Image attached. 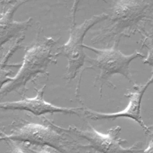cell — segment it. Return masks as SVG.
<instances>
[{
  "mask_svg": "<svg viewBox=\"0 0 153 153\" xmlns=\"http://www.w3.org/2000/svg\"><path fill=\"white\" fill-rule=\"evenodd\" d=\"M19 119L13 124L10 133L0 136V140L26 142L52 147L61 153L76 151L77 140L68 128L55 124L44 115L35 119Z\"/></svg>",
  "mask_w": 153,
  "mask_h": 153,
  "instance_id": "cell-1",
  "label": "cell"
},
{
  "mask_svg": "<svg viewBox=\"0 0 153 153\" xmlns=\"http://www.w3.org/2000/svg\"><path fill=\"white\" fill-rule=\"evenodd\" d=\"M56 44L54 39L47 38L30 47L25 52L17 73L0 90V100L13 92L23 96L27 90L26 85L29 82L41 74H47L48 67L56 62V58L60 56L59 51H53Z\"/></svg>",
  "mask_w": 153,
  "mask_h": 153,
  "instance_id": "cell-2",
  "label": "cell"
},
{
  "mask_svg": "<svg viewBox=\"0 0 153 153\" xmlns=\"http://www.w3.org/2000/svg\"><path fill=\"white\" fill-rule=\"evenodd\" d=\"M68 129L77 138H81L88 142L87 145L78 144L76 149H87L89 150L88 152L92 153H139L143 151L139 149L142 143L140 141L135 142L130 147L123 146L127 141L120 137V126L109 129L106 133L96 130L88 122L87 127L85 129L71 126Z\"/></svg>",
  "mask_w": 153,
  "mask_h": 153,
  "instance_id": "cell-3",
  "label": "cell"
},
{
  "mask_svg": "<svg viewBox=\"0 0 153 153\" xmlns=\"http://www.w3.org/2000/svg\"><path fill=\"white\" fill-rule=\"evenodd\" d=\"M84 48L91 50L96 54L95 58H88L87 61L91 64L89 69H96L99 72L97 80L100 82V97L103 85L114 74L123 75L130 82H133L129 71V65L134 59L144 57L137 51L129 55L124 54L114 47L101 49L84 44Z\"/></svg>",
  "mask_w": 153,
  "mask_h": 153,
  "instance_id": "cell-4",
  "label": "cell"
},
{
  "mask_svg": "<svg viewBox=\"0 0 153 153\" xmlns=\"http://www.w3.org/2000/svg\"><path fill=\"white\" fill-rule=\"evenodd\" d=\"M108 16L105 13L95 15L74 27L71 30L69 39L59 49L60 56H63L68 59L65 76L68 81L76 76L84 65L86 55L84 51L83 41L86 33L96 23L105 20Z\"/></svg>",
  "mask_w": 153,
  "mask_h": 153,
  "instance_id": "cell-5",
  "label": "cell"
},
{
  "mask_svg": "<svg viewBox=\"0 0 153 153\" xmlns=\"http://www.w3.org/2000/svg\"><path fill=\"white\" fill-rule=\"evenodd\" d=\"M45 85L39 89L35 88L36 94L33 97H26L20 100L0 102L1 111H25L39 117L46 114L63 113L81 117L83 108H67L54 105L44 99Z\"/></svg>",
  "mask_w": 153,
  "mask_h": 153,
  "instance_id": "cell-6",
  "label": "cell"
},
{
  "mask_svg": "<svg viewBox=\"0 0 153 153\" xmlns=\"http://www.w3.org/2000/svg\"><path fill=\"white\" fill-rule=\"evenodd\" d=\"M152 84L150 80L143 85L136 86L134 91L130 92L127 94L129 97V102L125 109L121 111L112 113H105L93 111L88 108H84L82 110V115L87 118L93 120H115L120 117H127L132 119L137 123L141 126L146 134L151 133L148 129V127L145 124L141 117V103L143 95L148 88Z\"/></svg>",
  "mask_w": 153,
  "mask_h": 153,
  "instance_id": "cell-7",
  "label": "cell"
},
{
  "mask_svg": "<svg viewBox=\"0 0 153 153\" xmlns=\"http://www.w3.org/2000/svg\"><path fill=\"white\" fill-rule=\"evenodd\" d=\"M30 0H16L7 2L2 0L0 9V50L5 44L14 38H19L23 35L27 28L32 25V19L17 21L14 19V15L17 9L23 4Z\"/></svg>",
  "mask_w": 153,
  "mask_h": 153,
  "instance_id": "cell-8",
  "label": "cell"
},
{
  "mask_svg": "<svg viewBox=\"0 0 153 153\" xmlns=\"http://www.w3.org/2000/svg\"><path fill=\"white\" fill-rule=\"evenodd\" d=\"M24 38L22 37L17 39L14 41L13 45L11 47V48L9 49L7 52L4 54V56L1 60L0 63V90L3 87V86L6 84L7 82L10 81L12 79V76L11 75L13 74V71L8 69L7 67L10 66L14 65H9L7 63L8 59L10 57L15 53V51L17 50L19 47H20V44L23 40Z\"/></svg>",
  "mask_w": 153,
  "mask_h": 153,
  "instance_id": "cell-9",
  "label": "cell"
},
{
  "mask_svg": "<svg viewBox=\"0 0 153 153\" xmlns=\"http://www.w3.org/2000/svg\"><path fill=\"white\" fill-rule=\"evenodd\" d=\"M16 143L25 153H61L58 150L47 145H39L26 142Z\"/></svg>",
  "mask_w": 153,
  "mask_h": 153,
  "instance_id": "cell-10",
  "label": "cell"
},
{
  "mask_svg": "<svg viewBox=\"0 0 153 153\" xmlns=\"http://www.w3.org/2000/svg\"><path fill=\"white\" fill-rule=\"evenodd\" d=\"M6 142L9 146L8 153H25L16 142L11 140H7Z\"/></svg>",
  "mask_w": 153,
  "mask_h": 153,
  "instance_id": "cell-11",
  "label": "cell"
},
{
  "mask_svg": "<svg viewBox=\"0 0 153 153\" xmlns=\"http://www.w3.org/2000/svg\"><path fill=\"white\" fill-rule=\"evenodd\" d=\"M143 63L149 65L152 68V75L149 80L152 83H153V47H151L149 50L147 57L143 60Z\"/></svg>",
  "mask_w": 153,
  "mask_h": 153,
  "instance_id": "cell-12",
  "label": "cell"
},
{
  "mask_svg": "<svg viewBox=\"0 0 153 153\" xmlns=\"http://www.w3.org/2000/svg\"><path fill=\"white\" fill-rule=\"evenodd\" d=\"M81 0H74V4H73V7L72 8V20H73V23H75V14L76 12V10L78 6V4L79 3Z\"/></svg>",
  "mask_w": 153,
  "mask_h": 153,
  "instance_id": "cell-13",
  "label": "cell"
},
{
  "mask_svg": "<svg viewBox=\"0 0 153 153\" xmlns=\"http://www.w3.org/2000/svg\"><path fill=\"white\" fill-rule=\"evenodd\" d=\"M143 153H153V138L149 142L148 146L143 151Z\"/></svg>",
  "mask_w": 153,
  "mask_h": 153,
  "instance_id": "cell-14",
  "label": "cell"
},
{
  "mask_svg": "<svg viewBox=\"0 0 153 153\" xmlns=\"http://www.w3.org/2000/svg\"><path fill=\"white\" fill-rule=\"evenodd\" d=\"M148 129L150 130L151 129H152L153 130V125H152V126H149L148 127Z\"/></svg>",
  "mask_w": 153,
  "mask_h": 153,
  "instance_id": "cell-15",
  "label": "cell"
},
{
  "mask_svg": "<svg viewBox=\"0 0 153 153\" xmlns=\"http://www.w3.org/2000/svg\"><path fill=\"white\" fill-rule=\"evenodd\" d=\"M7 2H12V1H14V0H5Z\"/></svg>",
  "mask_w": 153,
  "mask_h": 153,
  "instance_id": "cell-16",
  "label": "cell"
},
{
  "mask_svg": "<svg viewBox=\"0 0 153 153\" xmlns=\"http://www.w3.org/2000/svg\"><path fill=\"white\" fill-rule=\"evenodd\" d=\"M0 63H1V62H0Z\"/></svg>",
  "mask_w": 153,
  "mask_h": 153,
  "instance_id": "cell-17",
  "label": "cell"
}]
</instances>
